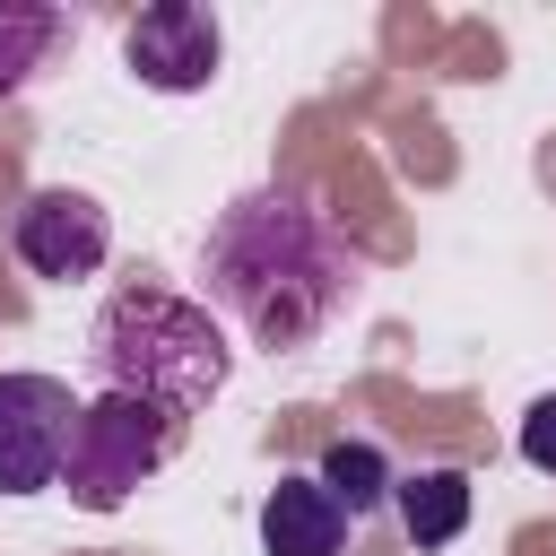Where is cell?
I'll return each instance as SVG.
<instances>
[{"label": "cell", "mask_w": 556, "mask_h": 556, "mask_svg": "<svg viewBox=\"0 0 556 556\" xmlns=\"http://www.w3.org/2000/svg\"><path fill=\"white\" fill-rule=\"evenodd\" d=\"M521 460L556 478V391H547V400H530V417H521Z\"/></svg>", "instance_id": "8fae6325"}, {"label": "cell", "mask_w": 556, "mask_h": 556, "mask_svg": "<svg viewBox=\"0 0 556 556\" xmlns=\"http://www.w3.org/2000/svg\"><path fill=\"white\" fill-rule=\"evenodd\" d=\"M52 43H61V9H26V0H0V96H17Z\"/></svg>", "instance_id": "30bf717a"}, {"label": "cell", "mask_w": 556, "mask_h": 556, "mask_svg": "<svg viewBox=\"0 0 556 556\" xmlns=\"http://www.w3.org/2000/svg\"><path fill=\"white\" fill-rule=\"evenodd\" d=\"M87 348H96L104 391L148 400V408H165L174 426L200 417V408L226 391V365H235L226 339H217V313L191 304V295H174V287H156V278L113 287L104 313H96V330H87Z\"/></svg>", "instance_id": "7a4b0ae2"}, {"label": "cell", "mask_w": 556, "mask_h": 556, "mask_svg": "<svg viewBox=\"0 0 556 556\" xmlns=\"http://www.w3.org/2000/svg\"><path fill=\"white\" fill-rule=\"evenodd\" d=\"M78 400L61 374H0V495H43L70 469Z\"/></svg>", "instance_id": "277c9868"}, {"label": "cell", "mask_w": 556, "mask_h": 556, "mask_svg": "<svg viewBox=\"0 0 556 556\" xmlns=\"http://www.w3.org/2000/svg\"><path fill=\"white\" fill-rule=\"evenodd\" d=\"M348 539V504L321 478H278L261 495V547L269 556H339Z\"/></svg>", "instance_id": "52a82bcc"}, {"label": "cell", "mask_w": 556, "mask_h": 556, "mask_svg": "<svg viewBox=\"0 0 556 556\" xmlns=\"http://www.w3.org/2000/svg\"><path fill=\"white\" fill-rule=\"evenodd\" d=\"M391 504H400L408 547H452V539L469 530V478H460V469H408V478L391 486Z\"/></svg>", "instance_id": "ba28073f"}, {"label": "cell", "mask_w": 556, "mask_h": 556, "mask_svg": "<svg viewBox=\"0 0 556 556\" xmlns=\"http://www.w3.org/2000/svg\"><path fill=\"white\" fill-rule=\"evenodd\" d=\"M217 52H226V35H217V17H208L200 0H156V9H139L130 35H122L130 78L156 87V96L208 87V78H217Z\"/></svg>", "instance_id": "5b68a950"}, {"label": "cell", "mask_w": 556, "mask_h": 556, "mask_svg": "<svg viewBox=\"0 0 556 556\" xmlns=\"http://www.w3.org/2000/svg\"><path fill=\"white\" fill-rule=\"evenodd\" d=\"M174 434H182V426H174L165 408L130 400V391H96V400L78 408L70 469H61L70 504H87V513H113V504H130V486H148V478L165 469Z\"/></svg>", "instance_id": "3957f363"}, {"label": "cell", "mask_w": 556, "mask_h": 556, "mask_svg": "<svg viewBox=\"0 0 556 556\" xmlns=\"http://www.w3.org/2000/svg\"><path fill=\"white\" fill-rule=\"evenodd\" d=\"M313 478H321V486L348 504V521H356V513H374V504L400 486V478H391V460H382V443H330Z\"/></svg>", "instance_id": "9c48e42d"}, {"label": "cell", "mask_w": 556, "mask_h": 556, "mask_svg": "<svg viewBox=\"0 0 556 556\" xmlns=\"http://www.w3.org/2000/svg\"><path fill=\"white\" fill-rule=\"evenodd\" d=\"M365 287V252L330 226V208H313L304 191H243L235 208H217L208 243H200V304L226 313L252 348H304L321 339Z\"/></svg>", "instance_id": "6da1fadb"}, {"label": "cell", "mask_w": 556, "mask_h": 556, "mask_svg": "<svg viewBox=\"0 0 556 556\" xmlns=\"http://www.w3.org/2000/svg\"><path fill=\"white\" fill-rule=\"evenodd\" d=\"M9 243H17V261L35 269V278H96L104 269V252H113V226H104V208L87 200V191H35L26 208H17V226H9Z\"/></svg>", "instance_id": "8992f818"}]
</instances>
